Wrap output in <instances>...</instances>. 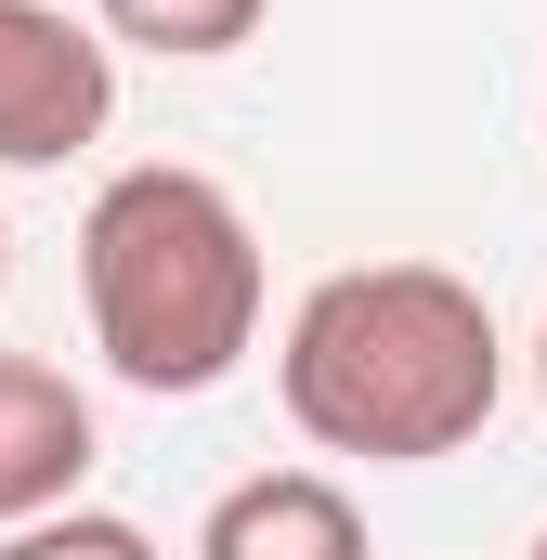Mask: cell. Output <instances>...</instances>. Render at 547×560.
<instances>
[{
  "label": "cell",
  "instance_id": "1",
  "mask_svg": "<svg viewBox=\"0 0 547 560\" xmlns=\"http://www.w3.org/2000/svg\"><path fill=\"white\" fill-rule=\"evenodd\" d=\"M274 392H287L300 443H326V456L430 469V456L482 443L496 392H509V339H496L482 287L443 261H339L300 287V313L274 339Z\"/></svg>",
  "mask_w": 547,
  "mask_h": 560
},
{
  "label": "cell",
  "instance_id": "2",
  "mask_svg": "<svg viewBox=\"0 0 547 560\" xmlns=\"http://www.w3.org/2000/svg\"><path fill=\"white\" fill-rule=\"evenodd\" d=\"M79 300H92V352L131 392L196 405L261 352V235L209 170L143 156L79 209Z\"/></svg>",
  "mask_w": 547,
  "mask_h": 560
},
{
  "label": "cell",
  "instance_id": "3",
  "mask_svg": "<svg viewBox=\"0 0 547 560\" xmlns=\"http://www.w3.org/2000/svg\"><path fill=\"white\" fill-rule=\"evenodd\" d=\"M118 118V39L53 13V0H0V170H66Z\"/></svg>",
  "mask_w": 547,
  "mask_h": 560
},
{
  "label": "cell",
  "instance_id": "4",
  "mask_svg": "<svg viewBox=\"0 0 547 560\" xmlns=\"http://www.w3.org/2000/svg\"><path fill=\"white\" fill-rule=\"evenodd\" d=\"M92 456H105L92 443V392L66 365H39V352H0V535L79 509Z\"/></svg>",
  "mask_w": 547,
  "mask_h": 560
},
{
  "label": "cell",
  "instance_id": "5",
  "mask_svg": "<svg viewBox=\"0 0 547 560\" xmlns=\"http://www.w3.org/2000/svg\"><path fill=\"white\" fill-rule=\"evenodd\" d=\"M196 560H365V509L326 469H248L209 495Z\"/></svg>",
  "mask_w": 547,
  "mask_h": 560
},
{
  "label": "cell",
  "instance_id": "6",
  "mask_svg": "<svg viewBox=\"0 0 547 560\" xmlns=\"http://www.w3.org/2000/svg\"><path fill=\"white\" fill-rule=\"evenodd\" d=\"M92 13H105V39H131L156 66H222V52L261 39L274 0H92Z\"/></svg>",
  "mask_w": 547,
  "mask_h": 560
},
{
  "label": "cell",
  "instance_id": "7",
  "mask_svg": "<svg viewBox=\"0 0 547 560\" xmlns=\"http://www.w3.org/2000/svg\"><path fill=\"white\" fill-rule=\"evenodd\" d=\"M0 560H156V535L118 522V509H53V522L0 535Z\"/></svg>",
  "mask_w": 547,
  "mask_h": 560
},
{
  "label": "cell",
  "instance_id": "8",
  "mask_svg": "<svg viewBox=\"0 0 547 560\" xmlns=\"http://www.w3.org/2000/svg\"><path fill=\"white\" fill-rule=\"evenodd\" d=\"M535 405H547V326H535Z\"/></svg>",
  "mask_w": 547,
  "mask_h": 560
},
{
  "label": "cell",
  "instance_id": "9",
  "mask_svg": "<svg viewBox=\"0 0 547 560\" xmlns=\"http://www.w3.org/2000/svg\"><path fill=\"white\" fill-rule=\"evenodd\" d=\"M0 287H13V222H0Z\"/></svg>",
  "mask_w": 547,
  "mask_h": 560
},
{
  "label": "cell",
  "instance_id": "10",
  "mask_svg": "<svg viewBox=\"0 0 547 560\" xmlns=\"http://www.w3.org/2000/svg\"><path fill=\"white\" fill-rule=\"evenodd\" d=\"M522 560H547V535H535V548H522Z\"/></svg>",
  "mask_w": 547,
  "mask_h": 560
}]
</instances>
